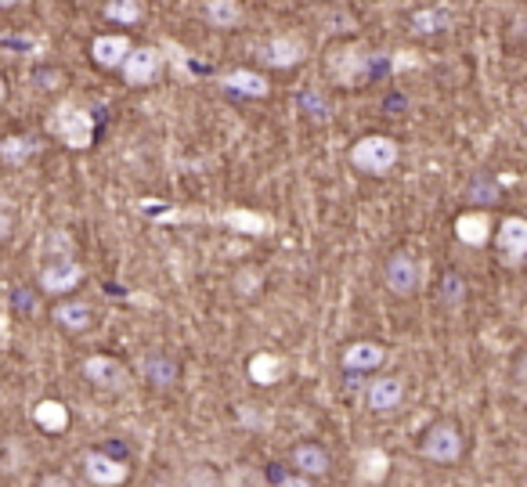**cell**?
I'll return each instance as SVG.
<instances>
[{"instance_id": "1", "label": "cell", "mask_w": 527, "mask_h": 487, "mask_svg": "<svg viewBox=\"0 0 527 487\" xmlns=\"http://www.w3.org/2000/svg\"><path fill=\"white\" fill-rule=\"evenodd\" d=\"M398 159H401V148H398V141L387 138V134H365V138H358L354 148H350V163H354V170L365 174V177H387V174L398 167Z\"/></svg>"}, {"instance_id": "2", "label": "cell", "mask_w": 527, "mask_h": 487, "mask_svg": "<svg viewBox=\"0 0 527 487\" xmlns=\"http://www.w3.org/2000/svg\"><path fill=\"white\" fill-rule=\"evenodd\" d=\"M466 452V441H463V430L452 423V419H437L423 430L419 437V455L430 463V466H455Z\"/></svg>"}, {"instance_id": "3", "label": "cell", "mask_w": 527, "mask_h": 487, "mask_svg": "<svg viewBox=\"0 0 527 487\" xmlns=\"http://www.w3.org/2000/svg\"><path fill=\"white\" fill-rule=\"evenodd\" d=\"M47 127L69 148H91V141H94V116L83 105H76V101H62L51 112V123Z\"/></svg>"}, {"instance_id": "4", "label": "cell", "mask_w": 527, "mask_h": 487, "mask_svg": "<svg viewBox=\"0 0 527 487\" xmlns=\"http://www.w3.org/2000/svg\"><path fill=\"white\" fill-rule=\"evenodd\" d=\"M419 282H423V271H419V260H416L412 253L398 249V253L387 256V263H383V285H387L394 296L405 300V296L419 292Z\"/></svg>"}, {"instance_id": "5", "label": "cell", "mask_w": 527, "mask_h": 487, "mask_svg": "<svg viewBox=\"0 0 527 487\" xmlns=\"http://www.w3.org/2000/svg\"><path fill=\"white\" fill-rule=\"evenodd\" d=\"M80 466H83L87 484H94V487H120L130 481V466H127L123 459L109 455V452H83Z\"/></svg>"}, {"instance_id": "6", "label": "cell", "mask_w": 527, "mask_h": 487, "mask_svg": "<svg viewBox=\"0 0 527 487\" xmlns=\"http://www.w3.org/2000/svg\"><path fill=\"white\" fill-rule=\"evenodd\" d=\"M83 376H87V383H94L98 390H109V394H123L130 387L127 365L116 361V358H109V354H91L83 361Z\"/></svg>"}, {"instance_id": "7", "label": "cell", "mask_w": 527, "mask_h": 487, "mask_svg": "<svg viewBox=\"0 0 527 487\" xmlns=\"http://www.w3.org/2000/svg\"><path fill=\"white\" fill-rule=\"evenodd\" d=\"M365 405L372 415H394L405 405V379L401 376H376L365 387Z\"/></svg>"}, {"instance_id": "8", "label": "cell", "mask_w": 527, "mask_h": 487, "mask_svg": "<svg viewBox=\"0 0 527 487\" xmlns=\"http://www.w3.org/2000/svg\"><path fill=\"white\" fill-rule=\"evenodd\" d=\"M492 239L499 245V256L503 263L510 267H521L527 260V217H503V224L492 232Z\"/></svg>"}, {"instance_id": "9", "label": "cell", "mask_w": 527, "mask_h": 487, "mask_svg": "<svg viewBox=\"0 0 527 487\" xmlns=\"http://www.w3.org/2000/svg\"><path fill=\"white\" fill-rule=\"evenodd\" d=\"M127 87H149L163 72V54L156 47H130V54L120 65Z\"/></svg>"}, {"instance_id": "10", "label": "cell", "mask_w": 527, "mask_h": 487, "mask_svg": "<svg viewBox=\"0 0 527 487\" xmlns=\"http://www.w3.org/2000/svg\"><path fill=\"white\" fill-rule=\"evenodd\" d=\"M83 282V263L72 260V256H58V260H47L43 271H40V289L47 296H62L69 289H76Z\"/></svg>"}, {"instance_id": "11", "label": "cell", "mask_w": 527, "mask_h": 487, "mask_svg": "<svg viewBox=\"0 0 527 487\" xmlns=\"http://www.w3.org/2000/svg\"><path fill=\"white\" fill-rule=\"evenodd\" d=\"M289 466H292L296 473L318 481V477H329V473H332V455H329L321 444H314V441H300V444L289 452Z\"/></svg>"}, {"instance_id": "12", "label": "cell", "mask_w": 527, "mask_h": 487, "mask_svg": "<svg viewBox=\"0 0 527 487\" xmlns=\"http://www.w3.org/2000/svg\"><path fill=\"white\" fill-rule=\"evenodd\" d=\"M343 368L347 372H376L387 361V347L379 339H354L343 347Z\"/></svg>"}, {"instance_id": "13", "label": "cell", "mask_w": 527, "mask_h": 487, "mask_svg": "<svg viewBox=\"0 0 527 487\" xmlns=\"http://www.w3.org/2000/svg\"><path fill=\"white\" fill-rule=\"evenodd\" d=\"M303 54H307V47L296 36H271L261 47V62L271 69H292L296 62H303Z\"/></svg>"}, {"instance_id": "14", "label": "cell", "mask_w": 527, "mask_h": 487, "mask_svg": "<svg viewBox=\"0 0 527 487\" xmlns=\"http://www.w3.org/2000/svg\"><path fill=\"white\" fill-rule=\"evenodd\" d=\"M141 376H145L149 387H156V390H170V387L177 383V376H181V365H177L170 354L152 350V354L141 358Z\"/></svg>"}, {"instance_id": "15", "label": "cell", "mask_w": 527, "mask_h": 487, "mask_svg": "<svg viewBox=\"0 0 527 487\" xmlns=\"http://www.w3.org/2000/svg\"><path fill=\"white\" fill-rule=\"evenodd\" d=\"M127 54H130V40L120 36V33H105V36H98V40L91 43V58H94L101 69H120Z\"/></svg>"}, {"instance_id": "16", "label": "cell", "mask_w": 527, "mask_h": 487, "mask_svg": "<svg viewBox=\"0 0 527 487\" xmlns=\"http://www.w3.org/2000/svg\"><path fill=\"white\" fill-rule=\"evenodd\" d=\"M221 87L232 91V94H243V98H267V80L254 69H232L221 76Z\"/></svg>"}, {"instance_id": "17", "label": "cell", "mask_w": 527, "mask_h": 487, "mask_svg": "<svg viewBox=\"0 0 527 487\" xmlns=\"http://www.w3.org/2000/svg\"><path fill=\"white\" fill-rule=\"evenodd\" d=\"M455 235H459V243L463 245H484L492 239V221H488V214H474V210H466V214H459L455 217Z\"/></svg>"}, {"instance_id": "18", "label": "cell", "mask_w": 527, "mask_h": 487, "mask_svg": "<svg viewBox=\"0 0 527 487\" xmlns=\"http://www.w3.org/2000/svg\"><path fill=\"white\" fill-rule=\"evenodd\" d=\"M246 372H250V379H254L257 387H271V383H282V376H285V361H282L278 354H271V350H261V354L250 358Z\"/></svg>"}, {"instance_id": "19", "label": "cell", "mask_w": 527, "mask_h": 487, "mask_svg": "<svg viewBox=\"0 0 527 487\" xmlns=\"http://www.w3.org/2000/svg\"><path fill=\"white\" fill-rule=\"evenodd\" d=\"M54 321H58L62 329H69V332H83V329H91L94 310H91V303H83V300H65V303L54 307Z\"/></svg>"}, {"instance_id": "20", "label": "cell", "mask_w": 527, "mask_h": 487, "mask_svg": "<svg viewBox=\"0 0 527 487\" xmlns=\"http://www.w3.org/2000/svg\"><path fill=\"white\" fill-rule=\"evenodd\" d=\"M33 423L43 430V434H62L69 426V408L62 401H40L33 408Z\"/></svg>"}, {"instance_id": "21", "label": "cell", "mask_w": 527, "mask_h": 487, "mask_svg": "<svg viewBox=\"0 0 527 487\" xmlns=\"http://www.w3.org/2000/svg\"><path fill=\"white\" fill-rule=\"evenodd\" d=\"M445 29H452V14L445 7H419L412 14V33H419V36H437Z\"/></svg>"}, {"instance_id": "22", "label": "cell", "mask_w": 527, "mask_h": 487, "mask_svg": "<svg viewBox=\"0 0 527 487\" xmlns=\"http://www.w3.org/2000/svg\"><path fill=\"white\" fill-rule=\"evenodd\" d=\"M36 138H29V134H11V138H4L0 141V159L7 163V167H22L25 159H33L36 156Z\"/></svg>"}, {"instance_id": "23", "label": "cell", "mask_w": 527, "mask_h": 487, "mask_svg": "<svg viewBox=\"0 0 527 487\" xmlns=\"http://www.w3.org/2000/svg\"><path fill=\"white\" fill-rule=\"evenodd\" d=\"M437 300L445 310H455L466 303V278L459 271H445L441 282H437Z\"/></svg>"}, {"instance_id": "24", "label": "cell", "mask_w": 527, "mask_h": 487, "mask_svg": "<svg viewBox=\"0 0 527 487\" xmlns=\"http://www.w3.org/2000/svg\"><path fill=\"white\" fill-rule=\"evenodd\" d=\"M206 18L214 29H235L243 22L239 0H206Z\"/></svg>"}, {"instance_id": "25", "label": "cell", "mask_w": 527, "mask_h": 487, "mask_svg": "<svg viewBox=\"0 0 527 487\" xmlns=\"http://www.w3.org/2000/svg\"><path fill=\"white\" fill-rule=\"evenodd\" d=\"M499 196H503V188H499V181H495L492 174H474V181H470V188H466V199H470V203H477V206H495Z\"/></svg>"}, {"instance_id": "26", "label": "cell", "mask_w": 527, "mask_h": 487, "mask_svg": "<svg viewBox=\"0 0 527 487\" xmlns=\"http://www.w3.org/2000/svg\"><path fill=\"white\" fill-rule=\"evenodd\" d=\"M141 14H145L141 0H109L105 4V18H112L120 25H134V22H141Z\"/></svg>"}, {"instance_id": "27", "label": "cell", "mask_w": 527, "mask_h": 487, "mask_svg": "<svg viewBox=\"0 0 527 487\" xmlns=\"http://www.w3.org/2000/svg\"><path fill=\"white\" fill-rule=\"evenodd\" d=\"M40 253H51L47 260H58V256H72V239L65 232H47V239L40 243Z\"/></svg>"}, {"instance_id": "28", "label": "cell", "mask_w": 527, "mask_h": 487, "mask_svg": "<svg viewBox=\"0 0 527 487\" xmlns=\"http://www.w3.org/2000/svg\"><path fill=\"white\" fill-rule=\"evenodd\" d=\"M14 228V203L7 196H0V239H7Z\"/></svg>"}, {"instance_id": "29", "label": "cell", "mask_w": 527, "mask_h": 487, "mask_svg": "<svg viewBox=\"0 0 527 487\" xmlns=\"http://www.w3.org/2000/svg\"><path fill=\"white\" fill-rule=\"evenodd\" d=\"M274 487H314V481L292 470V473H285V477H278V481H274Z\"/></svg>"}, {"instance_id": "30", "label": "cell", "mask_w": 527, "mask_h": 487, "mask_svg": "<svg viewBox=\"0 0 527 487\" xmlns=\"http://www.w3.org/2000/svg\"><path fill=\"white\" fill-rule=\"evenodd\" d=\"M228 224H235V228L246 224V228H257V232L264 228V221L261 217H254V214H228Z\"/></svg>"}, {"instance_id": "31", "label": "cell", "mask_w": 527, "mask_h": 487, "mask_svg": "<svg viewBox=\"0 0 527 487\" xmlns=\"http://www.w3.org/2000/svg\"><path fill=\"white\" fill-rule=\"evenodd\" d=\"M300 105H303L314 119H321V116H325V105H321V98H318V94H303V98H300Z\"/></svg>"}, {"instance_id": "32", "label": "cell", "mask_w": 527, "mask_h": 487, "mask_svg": "<svg viewBox=\"0 0 527 487\" xmlns=\"http://www.w3.org/2000/svg\"><path fill=\"white\" fill-rule=\"evenodd\" d=\"M513 376H517V383H521V387L527 390V350L521 354V358H517V361H513Z\"/></svg>"}, {"instance_id": "33", "label": "cell", "mask_w": 527, "mask_h": 487, "mask_svg": "<svg viewBox=\"0 0 527 487\" xmlns=\"http://www.w3.org/2000/svg\"><path fill=\"white\" fill-rule=\"evenodd\" d=\"M43 487H72L65 477H43Z\"/></svg>"}, {"instance_id": "34", "label": "cell", "mask_w": 527, "mask_h": 487, "mask_svg": "<svg viewBox=\"0 0 527 487\" xmlns=\"http://www.w3.org/2000/svg\"><path fill=\"white\" fill-rule=\"evenodd\" d=\"M14 4H18V0H0V7H14Z\"/></svg>"}, {"instance_id": "35", "label": "cell", "mask_w": 527, "mask_h": 487, "mask_svg": "<svg viewBox=\"0 0 527 487\" xmlns=\"http://www.w3.org/2000/svg\"><path fill=\"white\" fill-rule=\"evenodd\" d=\"M4 94H7V87H4V76H0V101H4Z\"/></svg>"}, {"instance_id": "36", "label": "cell", "mask_w": 527, "mask_h": 487, "mask_svg": "<svg viewBox=\"0 0 527 487\" xmlns=\"http://www.w3.org/2000/svg\"><path fill=\"white\" fill-rule=\"evenodd\" d=\"M524 36H527V22H524Z\"/></svg>"}]
</instances>
